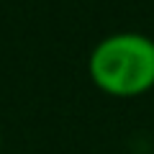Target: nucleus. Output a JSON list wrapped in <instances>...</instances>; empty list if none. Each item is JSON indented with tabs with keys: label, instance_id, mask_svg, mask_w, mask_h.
<instances>
[{
	"label": "nucleus",
	"instance_id": "f257e3e1",
	"mask_svg": "<svg viewBox=\"0 0 154 154\" xmlns=\"http://www.w3.org/2000/svg\"><path fill=\"white\" fill-rule=\"evenodd\" d=\"M88 72L110 98H139L154 88V41L134 31L110 33L90 51Z\"/></svg>",
	"mask_w": 154,
	"mask_h": 154
}]
</instances>
